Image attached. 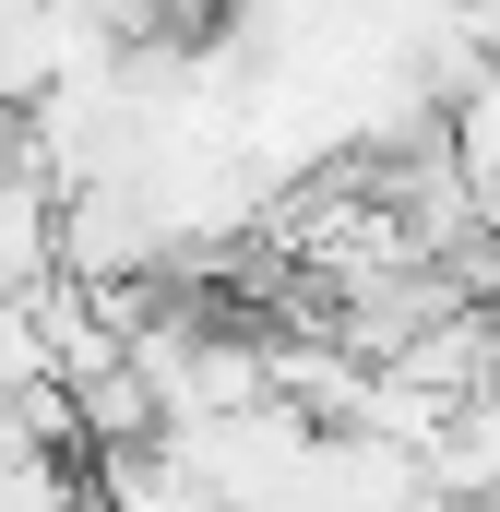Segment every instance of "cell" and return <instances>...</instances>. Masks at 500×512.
<instances>
[{
	"label": "cell",
	"instance_id": "obj_2",
	"mask_svg": "<svg viewBox=\"0 0 500 512\" xmlns=\"http://www.w3.org/2000/svg\"><path fill=\"white\" fill-rule=\"evenodd\" d=\"M84 465L72 453H0V512H84Z\"/></svg>",
	"mask_w": 500,
	"mask_h": 512
},
{
	"label": "cell",
	"instance_id": "obj_1",
	"mask_svg": "<svg viewBox=\"0 0 500 512\" xmlns=\"http://www.w3.org/2000/svg\"><path fill=\"white\" fill-rule=\"evenodd\" d=\"M60 274V191L36 167H0V298H36Z\"/></svg>",
	"mask_w": 500,
	"mask_h": 512
}]
</instances>
